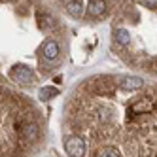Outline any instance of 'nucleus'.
Instances as JSON below:
<instances>
[{"label":"nucleus","mask_w":157,"mask_h":157,"mask_svg":"<svg viewBox=\"0 0 157 157\" xmlns=\"http://www.w3.org/2000/svg\"><path fill=\"white\" fill-rule=\"evenodd\" d=\"M144 6H148V8H155L157 6V0H142Z\"/></svg>","instance_id":"nucleus-5"},{"label":"nucleus","mask_w":157,"mask_h":157,"mask_svg":"<svg viewBox=\"0 0 157 157\" xmlns=\"http://www.w3.org/2000/svg\"><path fill=\"white\" fill-rule=\"evenodd\" d=\"M64 151L68 157H83L85 155V144L78 134H68L64 138Z\"/></svg>","instance_id":"nucleus-3"},{"label":"nucleus","mask_w":157,"mask_h":157,"mask_svg":"<svg viewBox=\"0 0 157 157\" xmlns=\"http://www.w3.org/2000/svg\"><path fill=\"white\" fill-rule=\"evenodd\" d=\"M36 108L15 89L0 83V157H25L40 138Z\"/></svg>","instance_id":"nucleus-2"},{"label":"nucleus","mask_w":157,"mask_h":157,"mask_svg":"<svg viewBox=\"0 0 157 157\" xmlns=\"http://www.w3.org/2000/svg\"><path fill=\"white\" fill-rule=\"evenodd\" d=\"M68 119L95 157H157V85L131 74H98L76 89Z\"/></svg>","instance_id":"nucleus-1"},{"label":"nucleus","mask_w":157,"mask_h":157,"mask_svg":"<svg viewBox=\"0 0 157 157\" xmlns=\"http://www.w3.org/2000/svg\"><path fill=\"white\" fill-rule=\"evenodd\" d=\"M57 95H59V91H57V89H53V87H44V89H40V98L42 100L51 98V97H57Z\"/></svg>","instance_id":"nucleus-4"}]
</instances>
